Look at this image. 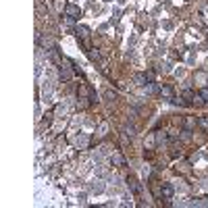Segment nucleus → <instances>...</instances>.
<instances>
[{"label":"nucleus","instance_id":"f257e3e1","mask_svg":"<svg viewBox=\"0 0 208 208\" xmlns=\"http://www.w3.org/2000/svg\"><path fill=\"white\" fill-rule=\"evenodd\" d=\"M77 35L81 38L83 46L88 48V50H92V46H90V29H88V27H83V25H79V27H77Z\"/></svg>","mask_w":208,"mask_h":208},{"label":"nucleus","instance_id":"f03ea898","mask_svg":"<svg viewBox=\"0 0 208 208\" xmlns=\"http://www.w3.org/2000/svg\"><path fill=\"white\" fill-rule=\"evenodd\" d=\"M67 17H79V9L77 6H73V4H67Z\"/></svg>","mask_w":208,"mask_h":208},{"label":"nucleus","instance_id":"7ed1b4c3","mask_svg":"<svg viewBox=\"0 0 208 208\" xmlns=\"http://www.w3.org/2000/svg\"><path fill=\"white\" fill-rule=\"evenodd\" d=\"M73 77V71L71 69H65V67H60V79L63 81H69Z\"/></svg>","mask_w":208,"mask_h":208},{"label":"nucleus","instance_id":"20e7f679","mask_svg":"<svg viewBox=\"0 0 208 208\" xmlns=\"http://www.w3.org/2000/svg\"><path fill=\"white\" fill-rule=\"evenodd\" d=\"M160 194L164 198H173V187H171V185L167 183V185H162V189H160Z\"/></svg>","mask_w":208,"mask_h":208},{"label":"nucleus","instance_id":"39448f33","mask_svg":"<svg viewBox=\"0 0 208 208\" xmlns=\"http://www.w3.org/2000/svg\"><path fill=\"white\" fill-rule=\"evenodd\" d=\"M133 81H135L138 85H144V83L148 81V77H146V75H135V77H133Z\"/></svg>","mask_w":208,"mask_h":208},{"label":"nucleus","instance_id":"423d86ee","mask_svg":"<svg viewBox=\"0 0 208 208\" xmlns=\"http://www.w3.org/2000/svg\"><path fill=\"white\" fill-rule=\"evenodd\" d=\"M113 162H115V164H123V156H121V154H115V156H113Z\"/></svg>","mask_w":208,"mask_h":208},{"label":"nucleus","instance_id":"0eeeda50","mask_svg":"<svg viewBox=\"0 0 208 208\" xmlns=\"http://www.w3.org/2000/svg\"><path fill=\"white\" fill-rule=\"evenodd\" d=\"M162 96L171 98V96H173V90H171V88H162Z\"/></svg>","mask_w":208,"mask_h":208},{"label":"nucleus","instance_id":"6e6552de","mask_svg":"<svg viewBox=\"0 0 208 208\" xmlns=\"http://www.w3.org/2000/svg\"><path fill=\"white\" fill-rule=\"evenodd\" d=\"M200 98H202L204 102H208V90H202V92H200Z\"/></svg>","mask_w":208,"mask_h":208},{"label":"nucleus","instance_id":"1a4fd4ad","mask_svg":"<svg viewBox=\"0 0 208 208\" xmlns=\"http://www.w3.org/2000/svg\"><path fill=\"white\" fill-rule=\"evenodd\" d=\"M200 125L202 127H208V119H200Z\"/></svg>","mask_w":208,"mask_h":208}]
</instances>
